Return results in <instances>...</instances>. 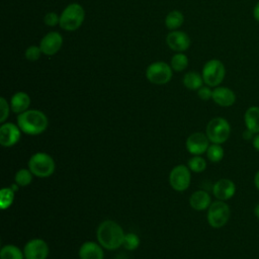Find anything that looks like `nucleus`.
Segmentation results:
<instances>
[{
    "label": "nucleus",
    "instance_id": "nucleus-19",
    "mask_svg": "<svg viewBox=\"0 0 259 259\" xmlns=\"http://www.w3.org/2000/svg\"><path fill=\"white\" fill-rule=\"evenodd\" d=\"M210 203V195L204 190H196L189 197V204L195 210L207 209Z\"/></svg>",
    "mask_w": 259,
    "mask_h": 259
},
{
    "label": "nucleus",
    "instance_id": "nucleus-23",
    "mask_svg": "<svg viewBox=\"0 0 259 259\" xmlns=\"http://www.w3.org/2000/svg\"><path fill=\"white\" fill-rule=\"evenodd\" d=\"M0 259H24V253L15 245H5L0 250Z\"/></svg>",
    "mask_w": 259,
    "mask_h": 259
},
{
    "label": "nucleus",
    "instance_id": "nucleus-22",
    "mask_svg": "<svg viewBox=\"0 0 259 259\" xmlns=\"http://www.w3.org/2000/svg\"><path fill=\"white\" fill-rule=\"evenodd\" d=\"M184 22V16L182 12L178 10L170 11L165 17V25L169 30H177L182 26Z\"/></svg>",
    "mask_w": 259,
    "mask_h": 259
},
{
    "label": "nucleus",
    "instance_id": "nucleus-29",
    "mask_svg": "<svg viewBox=\"0 0 259 259\" xmlns=\"http://www.w3.org/2000/svg\"><path fill=\"white\" fill-rule=\"evenodd\" d=\"M122 246L130 251L136 250L140 246V238L135 233H127L124 235Z\"/></svg>",
    "mask_w": 259,
    "mask_h": 259
},
{
    "label": "nucleus",
    "instance_id": "nucleus-1",
    "mask_svg": "<svg viewBox=\"0 0 259 259\" xmlns=\"http://www.w3.org/2000/svg\"><path fill=\"white\" fill-rule=\"evenodd\" d=\"M124 235L122 228L111 220L101 222L96 230L97 241L106 250H116L122 246Z\"/></svg>",
    "mask_w": 259,
    "mask_h": 259
},
{
    "label": "nucleus",
    "instance_id": "nucleus-27",
    "mask_svg": "<svg viewBox=\"0 0 259 259\" xmlns=\"http://www.w3.org/2000/svg\"><path fill=\"white\" fill-rule=\"evenodd\" d=\"M224 149L220 144H212L209 145L207 151H206V156L210 162L217 163L220 162L224 158Z\"/></svg>",
    "mask_w": 259,
    "mask_h": 259
},
{
    "label": "nucleus",
    "instance_id": "nucleus-15",
    "mask_svg": "<svg viewBox=\"0 0 259 259\" xmlns=\"http://www.w3.org/2000/svg\"><path fill=\"white\" fill-rule=\"evenodd\" d=\"M212 193L214 197L219 200H229L236 193V185L235 183L228 178H223L218 180L212 187Z\"/></svg>",
    "mask_w": 259,
    "mask_h": 259
},
{
    "label": "nucleus",
    "instance_id": "nucleus-25",
    "mask_svg": "<svg viewBox=\"0 0 259 259\" xmlns=\"http://www.w3.org/2000/svg\"><path fill=\"white\" fill-rule=\"evenodd\" d=\"M15 192L11 189V187H3L0 190V207L1 209H7L11 206L14 201Z\"/></svg>",
    "mask_w": 259,
    "mask_h": 259
},
{
    "label": "nucleus",
    "instance_id": "nucleus-14",
    "mask_svg": "<svg viewBox=\"0 0 259 259\" xmlns=\"http://www.w3.org/2000/svg\"><path fill=\"white\" fill-rule=\"evenodd\" d=\"M166 44L172 51L183 53L190 47V38L184 31L171 30L166 36Z\"/></svg>",
    "mask_w": 259,
    "mask_h": 259
},
{
    "label": "nucleus",
    "instance_id": "nucleus-8",
    "mask_svg": "<svg viewBox=\"0 0 259 259\" xmlns=\"http://www.w3.org/2000/svg\"><path fill=\"white\" fill-rule=\"evenodd\" d=\"M231 209L230 206L223 200H217L210 203L207 208V223L214 229L224 227L230 219Z\"/></svg>",
    "mask_w": 259,
    "mask_h": 259
},
{
    "label": "nucleus",
    "instance_id": "nucleus-30",
    "mask_svg": "<svg viewBox=\"0 0 259 259\" xmlns=\"http://www.w3.org/2000/svg\"><path fill=\"white\" fill-rule=\"evenodd\" d=\"M41 54L39 46H29L24 52V58L30 62H34L40 58Z\"/></svg>",
    "mask_w": 259,
    "mask_h": 259
},
{
    "label": "nucleus",
    "instance_id": "nucleus-28",
    "mask_svg": "<svg viewBox=\"0 0 259 259\" xmlns=\"http://www.w3.org/2000/svg\"><path fill=\"white\" fill-rule=\"evenodd\" d=\"M187 166L190 169V171L195 172V173H200L205 170L206 161L200 156H193L192 158H190L188 160Z\"/></svg>",
    "mask_w": 259,
    "mask_h": 259
},
{
    "label": "nucleus",
    "instance_id": "nucleus-6",
    "mask_svg": "<svg viewBox=\"0 0 259 259\" xmlns=\"http://www.w3.org/2000/svg\"><path fill=\"white\" fill-rule=\"evenodd\" d=\"M201 76L205 85L209 87H218L224 81L226 76L225 65L218 59H211L203 65Z\"/></svg>",
    "mask_w": 259,
    "mask_h": 259
},
{
    "label": "nucleus",
    "instance_id": "nucleus-2",
    "mask_svg": "<svg viewBox=\"0 0 259 259\" xmlns=\"http://www.w3.org/2000/svg\"><path fill=\"white\" fill-rule=\"evenodd\" d=\"M17 125L26 135L36 136L44 133L49 126L47 115L38 109H27L18 114Z\"/></svg>",
    "mask_w": 259,
    "mask_h": 259
},
{
    "label": "nucleus",
    "instance_id": "nucleus-31",
    "mask_svg": "<svg viewBox=\"0 0 259 259\" xmlns=\"http://www.w3.org/2000/svg\"><path fill=\"white\" fill-rule=\"evenodd\" d=\"M11 107H10V104H8L7 100L4 98V97H1L0 98V122H4L8 115H9V111H10Z\"/></svg>",
    "mask_w": 259,
    "mask_h": 259
},
{
    "label": "nucleus",
    "instance_id": "nucleus-37",
    "mask_svg": "<svg viewBox=\"0 0 259 259\" xmlns=\"http://www.w3.org/2000/svg\"><path fill=\"white\" fill-rule=\"evenodd\" d=\"M10 187H11V189H12L14 192H16V191L18 190V187H19V185H18L17 183H15V182H14V183H13V184H12Z\"/></svg>",
    "mask_w": 259,
    "mask_h": 259
},
{
    "label": "nucleus",
    "instance_id": "nucleus-20",
    "mask_svg": "<svg viewBox=\"0 0 259 259\" xmlns=\"http://www.w3.org/2000/svg\"><path fill=\"white\" fill-rule=\"evenodd\" d=\"M246 128L253 134H259V106H250L244 113Z\"/></svg>",
    "mask_w": 259,
    "mask_h": 259
},
{
    "label": "nucleus",
    "instance_id": "nucleus-16",
    "mask_svg": "<svg viewBox=\"0 0 259 259\" xmlns=\"http://www.w3.org/2000/svg\"><path fill=\"white\" fill-rule=\"evenodd\" d=\"M211 99L215 104L222 107H229L236 102V94L229 87L218 86L212 90Z\"/></svg>",
    "mask_w": 259,
    "mask_h": 259
},
{
    "label": "nucleus",
    "instance_id": "nucleus-18",
    "mask_svg": "<svg viewBox=\"0 0 259 259\" xmlns=\"http://www.w3.org/2000/svg\"><path fill=\"white\" fill-rule=\"evenodd\" d=\"M30 105V97L23 91L14 93L10 99V107L14 113H22L28 109Z\"/></svg>",
    "mask_w": 259,
    "mask_h": 259
},
{
    "label": "nucleus",
    "instance_id": "nucleus-11",
    "mask_svg": "<svg viewBox=\"0 0 259 259\" xmlns=\"http://www.w3.org/2000/svg\"><path fill=\"white\" fill-rule=\"evenodd\" d=\"M187 151L193 156H200L203 153H206L209 147V140L206 134L200 132L193 133L188 136L185 143Z\"/></svg>",
    "mask_w": 259,
    "mask_h": 259
},
{
    "label": "nucleus",
    "instance_id": "nucleus-17",
    "mask_svg": "<svg viewBox=\"0 0 259 259\" xmlns=\"http://www.w3.org/2000/svg\"><path fill=\"white\" fill-rule=\"evenodd\" d=\"M103 249L99 243L88 241L81 245L78 254L80 259H103Z\"/></svg>",
    "mask_w": 259,
    "mask_h": 259
},
{
    "label": "nucleus",
    "instance_id": "nucleus-5",
    "mask_svg": "<svg viewBox=\"0 0 259 259\" xmlns=\"http://www.w3.org/2000/svg\"><path fill=\"white\" fill-rule=\"evenodd\" d=\"M205 134L210 143L222 145L228 141L231 135V125L224 117H213L206 124Z\"/></svg>",
    "mask_w": 259,
    "mask_h": 259
},
{
    "label": "nucleus",
    "instance_id": "nucleus-35",
    "mask_svg": "<svg viewBox=\"0 0 259 259\" xmlns=\"http://www.w3.org/2000/svg\"><path fill=\"white\" fill-rule=\"evenodd\" d=\"M252 145H253L254 149L259 152V134H257L256 136H254V138H253V140H252Z\"/></svg>",
    "mask_w": 259,
    "mask_h": 259
},
{
    "label": "nucleus",
    "instance_id": "nucleus-7",
    "mask_svg": "<svg viewBox=\"0 0 259 259\" xmlns=\"http://www.w3.org/2000/svg\"><path fill=\"white\" fill-rule=\"evenodd\" d=\"M172 76L173 70L166 62H153L146 69V78L155 85L167 84L172 79Z\"/></svg>",
    "mask_w": 259,
    "mask_h": 259
},
{
    "label": "nucleus",
    "instance_id": "nucleus-3",
    "mask_svg": "<svg viewBox=\"0 0 259 259\" xmlns=\"http://www.w3.org/2000/svg\"><path fill=\"white\" fill-rule=\"evenodd\" d=\"M84 19V8L79 3H71L67 5L60 14L59 25L64 30L74 31L82 25Z\"/></svg>",
    "mask_w": 259,
    "mask_h": 259
},
{
    "label": "nucleus",
    "instance_id": "nucleus-38",
    "mask_svg": "<svg viewBox=\"0 0 259 259\" xmlns=\"http://www.w3.org/2000/svg\"><path fill=\"white\" fill-rule=\"evenodd\" d=\"M254 213H255V215L259 219V203L255 206V208H254Z\"/></svg>",
    "mask_w": 259,
    "mask_h": 259
},
{
    "label": "nucleus",
    "instance_id": "nucleus-4",
    "mask_svg": "<svg viewBox=\"0 0 259 259\" xmlns=\"http://www.w3.org/2000/svg\"><path fill=\"white\" fill-rule=\"evenodd\" d=\"M27 165L33 176H36L38 178L50 177L56 169V163L53 157L44 152L33 154L29 158Z\"/></svg>",
    "mask_w": 259,
    "mask_h": 259
},
{
    "label": "nucleus",
    "instance_id": "nucleus-34",
    "mask_svg": "<svg viewBox=\"0 0 259 259\" xmlns=\"http://www.w3.org/2000/svg\"><path fill=\"white\" fill-rule=\"evenodd\" d=\"M253 17L257 22H259V1L253 7Z\"/></svg>",
    "mask_w": 259,
    "mask_h": 259
},
{
    "label": "nucleus",
    "instance_id": "nucleus-13",
    "mask_svg": "<svg viewBox=\"0 0 259 259\" xmlns=\"http://www.w3.org/2000/svg\"><path fill=\"white\" fill-rule=\"evenodd\" d=\"M21 130L13 122H3L0 126V144L3 147H12L18 143Z\"/></svg>",
    "mask_w": 259,
    "mask_h": 259
},
{
    "label": "nucleus",
    "instance_id": "nucleus-24",
    "mask_svg": "<svg viewBox=\"0 0 259 259\" xmlns=\"http://www.w3.org/2000/svg\"><path fill=\"white\" fill-rule=\"evenodd\" d=\"M170 66L175 72H182L188 66V58L183 53H176L170 61Z\"/></svg>",
    "mask_w": 259,
    "mask_h": 259
},
{
    "label": "nucleus",
    "instance_id": "nucleus-9",
    "mask_svg": "<svg viewBox=\"0 0 259 259\" xmlns=\"http://www.w3.org/2000/svg\"><path fill=\"white\" fill-rule=\"evenodd\" d=\"M191 181L190 169L188 166L180 164L175 166L169 174V184L171 187L179 192L186 190Z\"/></svg>",
    "mask_w": 259,
    "mask_h": 259
},
{
    "label": "nucleus",
    "instance_id": "nucleus-26",
    "mask_svg": "<svg viewBox=\"0 0 259 259\" xmlns=\"http://www.w3.org/2000/svg\"><path fill=\"white\" fill-rule=\"evenodd\" d=\"M32 172L29 169H20L14 175V182L17 183L19 186L24 187L31 183L32 181Z\"/></svg>",
    "mask_w": 259,
    "mask_h": 259
},
{
    "label": "nucleus",
    "instance_id": "nucleus-12",
    "mask_svg": "<svg viewBox=\"0 0 259 259\" xmlns=\"http://www.w3.org/2000/svg\"><path fill=\"white\" fill-rule=\"evenodd\" d=\"M63 46V36L58 31H50L39 41L41 53L46 56H54Z\"/></svg>",
    "mask_w": 259,
    "mask_h": 259
},
{
    "label": "nucleus",
    "instance_id": "nucleus-10",
    "mask_svg": "<svg viewBox=\"0 0 259 259\" xmlns=\"http://www.w3.org/2000/svg\"><path fill=\"white\" fill-rule=\"evenodd\" d=\"M25 259H47L50 253L47 242L39 238L29 240L23 248Z\"/></svg>",
    "mask_w": 259,
    "mask_h": 259
},
{
    "label": "nucleus",
    "instance_id": "nucleus-21",
    "mask_svg": "<svg viewBox=\"0 0 259 259\" xmlns=\"http://www.w3.org/2000/svg\"><path fill=\"white\" fill-rule=\"evenodd\" d=\"M183 85L189 89V90H198L200 87L203 86V79L201 74L197 73V72H187L182 79Z\"/></svg>",
    "mask_w": 259,
    "mask_h": 259
},
{
    "label": "nucleus",
    "instance_id": "nucleus-32",
    "mask_svg": "<svg viewBox=\"0 0 259 259\" xmlns=\"http://www.w3.org/2000/svg\"><path fill=\"white\" fill-rule=\"evenodd\" d=\"M44 22L47 26H56L60 23V15L56 12H48L44 17Z\"/></svg>",
    "mask_w": 259,
    "mask_h": 259
},
{
    "label": "nucleus",
    "instance_id": "nucleus-33",
    "mask_svg": "<svg viewBox=\"0 0 259 259\" xmlns=\"http://www.w3.org/2000/svg\"><path fill=\"white\" fill-rule=\"evenodd\" d=\"M197 95L201 100L207 101L209 99H211L212 97V90L210 89L209 86H202L197 90Z\"/></svg>",
    "mask_w": 259,
    "mask_h": 259
},
{
    "label": "nucleus",
    "instance_id": "nucleus-36",
    "mask_svg": "<svg viewBox=\"0 0 259 259\" xmlns=\"http://www.w3.org/2000/svg\"><path fill=\"white\" fill-rule=\"evenodd\" d=\"M254 184H255L256 188L259 190V171H257L254 176Z\"/></svg>",
    "mask_w": 259,
    "mask_h": 259
}]
</instances>
